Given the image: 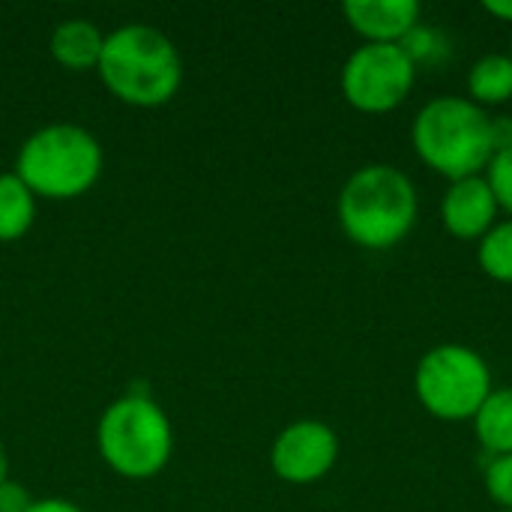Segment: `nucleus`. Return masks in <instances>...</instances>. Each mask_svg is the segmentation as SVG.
Instances as JSON below:
<instances>
[{
  "mask_svg": "<svg viewBox=\"0 0 512 512\" xmlns=\"http://www.w3.org/2000/svg\"><path fill=\"white\" fill-rule=\"evenodd\" d=\"M420 195L414 180L390 165H360L339 189L336 219L342 234L369 252H387L399 246L417 225Z\"/></svg>",
  "mask_w": 512,
  "mask_h": 512,
  "instance_id": "obj_1",
  "label": "nucleus"
},
{
  "mask_svg": "<svg viewBox=\"0 0 512 512\" xmlns=\"http://www.w3.org/2000/svg\"><path fill=\"white\" fill-rule=\"evenodd\" d=\"M105 90L132 108H162L183 87V57L168 33L129 21L105 33L96 66Z\"/></svg>",
  "mask_w": 512,
  "mask_h": 512,
  "instance_id": "obj_2",
  "label": "nucleus"
},
{
  "mask_svg": "<svg viewBox=\"0 0 512 512\" xmlns=\"http://www.w3.org/2000/svg\"><path fill=\"white\" fill-rule=\"evenodd\" d=\"M411 147L426 168L450 183L477 177L495 156L492 114L468 96H435L411 123Z\"/></svg>",
  "mask_w": 512,
  "mask_h": 512,
  "instance_id": "obj_3",
  "label": "nucleus"
},
{
  "mask_svg": "<svg viewBox=\"0 0 512 512\" xmlns=\"http://www.w3.org/2000/svg\"><path fill=\"white\" fill-rule=\"evenodd\" d=\"M105 168L99 138L78 123H48L24 138L15 156V174L45 201H72L87 195Z\"/></svg>",
  "mask_w": 512,
  "mask_h": 512,
  "instance_id": "obj_4",
  "label": "nucleus"
},
{
  "mask_svg": "<svg viewBox=\"0 0 512 512\" xmlns=\"http://www.w3.org/2000/svg\"><path fill=\"white\" fill-rule=\"evenodd\" d=\"M96 450L117 477L153 480L174 456V426L147 390H129L99 414Z\"/></svg>",
  "mask_w": 512,
  "mask_h": 512,
  "instance_id": "obj_5",
  "label": "nucleus"
},
{
  "mask_svg": "<svg viewBox=\"0 0 512 512\" xmlns=\"http://www.w3.org/2000/svg\"><path fill=\"white\" fill-rule=\"evenodd\" d=\"M495 390L486 357L468 345L447 342L429 348L414 369L420 405L444 423H468Z\"/></svg>",
  "mask_w": 512,
  "mask_h": 512,
  "instance_id": "obj_6",
  "label": "nucleus"
},
{
  "mask_svg": "<svg viewBox=\"0 0 512 512\" xmlns=\"http://www.w3.org/2000/svg\"><path fill=\"white\" fill-rule=\"evenodd\" d=\"M417 84V66L402 45L354 48L342 66L339 87L345 102L360 114H390L411 96Z\"/></svg>",
  "mask_w": 512,
  "mask_h": 512,
  "instance_id": "obj_7",
  "label": "nucleus"
},
{
  "mask_svg": "<svg viewBox=\"0 0 512 512\" xmlns=\"http://www.w3.org/2000/svg\"><path fill=\"white\" fill-rule=\"evenodd\" d=\"M336 462L339 435L324 420H294L270 447V468L288 486H315L336 468Z\"/></svg>",
  "mask_w": 512,
  "mask_h": 512,
  "instance_id": "obj_8",
  "label": "nucleus"
},
{
  "mask_svg": "<svg viewBox=\"0 0 512 512\" xmlns=\"http://www.w3.org/2000/svg\"><path fill=\"white\" fill-rule=\"evenodd\" d=\"M501 222V207L483 174L453 180L441 198V225L450 237L480 243Z\"/></svg>",
  "mask_w": 512,
  "mask_h": 512,
  "instance_id": "obj_9",
  "label": "nucleus"
},
{
  "mask_svg": "<svg viewBox=\"0 0 512 512\" xmlns=\"http://www.w3.org/2000/svg\"><path fill=\"white\" fill-rule=\"evenodd\" d=\"M348 27L372 45H402V39L423 21L417 0H348L342 3Z\"/></svg>",
  "mask_w": 512,
  "mask_h": 512,
  "instance_id": "obj_10",
  "label": "nucleus"
},
{
  "mask_svg": "<svg viewBox=\"0 0 512 512\" xmlns=\"http://www.w3.org/2000/svg\"><path fill=\"white\" fill-rule=\"evenodd\" d=\"M105 33L90 18H66L48 36V51L57 66L69 72H90L99 66Z\"/></svg>",
  "mask_w": 512,
  "mask_h": 512,
  "instance_id": "obj_11",
  "label": "nucleus"
},
{
  "mask_svg": "<svg viewBox=\"0 0 512 512\" xmlns=\"http://www.w3.org/2000/svg\"><path fill=\"white\" fill-rule=\"evenodd\" d=\"M468 99L480 108H495V105H507L512 99V57L492 51L474 60V66L468 69Z\"/></svg>",
  "mask_w": 512,
  "mask_h": 512,
  "instance_id": "obj_12",
  "label": "nucleus"
},
{
  "mask_svg": "<svg viewBox=\"0 0 512 512\" xmlns=\"http://www.w3.org/2000/svg\"><path fill=\"white\" fill-rule=\"evenodd\" d=\"M474 435L480 447L495 456L512 453V387H495L483 408L474 414Z\"/></svg>",
  "mask_w": 512,
  "mask_h": 512,
  "instance_id": "obj_13",
  "label": "nucleus"
},
{
  "mask_svg": "<svg viewBox=\"0 0 512 512\" xmlns=\"http://www.w3.org/2000/svg\"><path fill=\"white\" fill-rule=\"evenodd\" d=\"M36 204L39 198L15 171L0 174V243H15L33 228Z\"/></svg>",
  "mask_w": 512,
  "mask_h": 512,
  "instance_id": "obj_14",
  "label": "nucleus"
},
{
  "mask_svg": "<svg viewBox=\"0 0 512 512\" xmlns=\"http://www.w3.org/2000/svg\"><path fill=\"white\" fill-rule=\"evenodd\" d=\"M477 264L492 282L512 285V219H501L477 243Z\"/></svg>",
  "mask_w": 512,
  "mask_h": 512,
  "instance_id": "obj_15",
  "label": "nucleus"
},
{
  "mask_svg": "<svg viewBox=\"0 0 512 512\" xmlns=\"http://www.w3.org/2000/svg\"><path fill=\"white\" fill-rule=\"evenodd\" d=\"M402 48H405V54L414 60V66L420 69V66H435V63H444L450 54H453V48H450V39H447V33L444 30H438V27H429V24H417L405 39H402Z\"/></svg>",
  "mask_w": 512,
  "mask_h": 512,
  "instance_id": "obj_16",
  "label": "nucleus"
},
{
  "mask_svg": "<svg viewBox=\"0 0 512 512\" xmlns=\"http://www.w3.org/2000/svg\"><path fill=\"white\" fill-rule=\"evenodd\" d=\"M501 213H507V219H512V147L498 150L489 162V168L483 171Z\"/></svg>",
  "mask_w": 512,
  "mask_h": 512,
  "instance_id": "obj_17",
  "label": "nucleus"
},
{
  "mask_svg": "<svg viewBox=\"0 0 512 512\" xmlns=\"http://www.w3.org/2000/svg\"><path fill=\"white\" fill-rule=\"evenodd\" d=\"M483 486H486V495L501 510H512V453L489 459V465L483 471Z\"/></svg>",
  "mask_w": 512,
  "mask_h": 512,
  "instance_id": "obj_18",
  "label": "nucleus"
},
{
  "mask_svg": "<svg viewBox=\"0 0 512 512\" xmlns=\"http://www.w3.org/2000/svg\"><path fill=\"white\" fill-rule=\"evenodd\" d=\"M30 504H33V498H30V492L21 483L6 480L0 486V512H27Z\"/></svg>",
  "mask_w": 512,
  "mask_h": 512,
  "instance_id": "obj_19",
  "label": "nucleus"
},
{
  "mask_svg": "<svg viewBox=\"0 0 512 512\" xmlns=\"http://www.w3.org/2000/svg\"><path fill=\"white\" fill-rule=\"evenodd\" d=\"M492 141H495V153L512 147V117L507 114L492 117Z\"/></svg>",
  "mask_w": 512,
  "mask_h": 512,
  "instance_id": "obj_20",
  "label": "nucleus"
},
{
  "mask_svg": "<svg viewBox=\"0 0 512 512\" xmlns=\"http://www.w3.org/2000/svg\"><path fill=\"white\" fill-rule=\"evenodd\" d=\"M27 512H84L78 504H72L69 498H33Z\"/></svg>",
  "mask_w": 512,
  "mask_h": 512,
  "instance_id": "obj_21",
  "label": "nucleus"
},
{
  "mask_svg": "<svg viewBox=\"0 0 512 512\" xmlns=\"http://www.w3.org/2000/svg\"><path fill=\"white\" fill-rule=\"evenodd\" d=\"M483 12H489L504 24H512V0H483Z\"/></svg>",
  "mask_w": 512,
  "mask_h": 512,
  "instance_id": "obj_22",
  "label": "nucleus"
},
{
  "mask_svg": "<svg viewBox=\"0 0 512 512\" xmlns=\"http://www.w3.org/2000/svg\"><path fill=\"white\" fill-rule=\"evenodd\" d=\"M9 480V459H6V450H3V444H0V486Z\"/></svg>",
  "mask_w": 512,
  "mask_h": 512,
  "instance_id": "obj_23",
  "label": "nucleus"
},
{
  "mask_svg": "<svg viewBox=\"0 0 512 512\" xmlns=\"http://www.w3.org/2000/svg\"><path fill=\"white\" fill-rule=\"evenodd\" d=\"M507 54H510V57H512V36H510V51H507Z\"/></svg>",
  "mask_w": 512,
  "mask_h": 512,
  "instance_id": "obj_24",
  "label": "nucleus"
},
{
  "mask_svg": "<svg viewBox=\"0 0 512 512\" xmlns=\"http://www.w3.org/2000/svg\"><path fill=\"white\" fill-rule=\"evenodd\" d=\"M498 512H512V510H498Z\"/></svg>",
  "mask_w": 512,
  "mask_h": 512,
  "instance_id": "obj_25",
  "label": "nucleus"
}]
</instances>
